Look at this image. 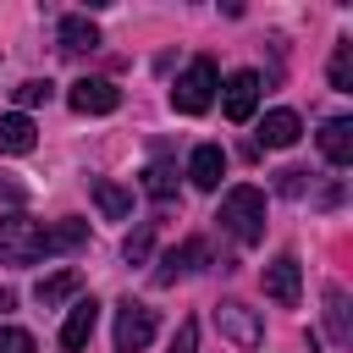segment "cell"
I'll use <instances>...</instances> for the list:
<instances>
[{"mask_svg":"<svg viewBox=\"0 0 353 353\" xmlns=\"http://www.w3.org/2000/svg\"><path fill=\"white\" fill-rule=\"evenodd\" d=\"M11 303H17V298H11V292H6V287H0V314H6V309H11Z\"/></svg>","mask_w":353,"mask_h":353,"instance_id":"28","label":"cell"},{"mask_svg":"<svg viewBox=\"0 0 353 353\" xmlns=\"http://www.w3.org/2000/svg\"><path fill=\"white\" fill-rule=\"evenodd\" d=\"M0 353H39V342L22 325H0Z\"/></svg>","mask_w":353,"mask_h":353,"instance_id":"24","label":"cell"},{"mask_svg":"<svg viewBox=\"0 0 353 353\" xmlns=\"http://www.w3.org/2000/svg\"><path fill=\"white\" fill-rule=\"evenodd\" d=\"M149 342H154V309L127 298L116 309V353H143Z\"/></svg>","mask_w":353,"mask_h":353,"instance_id":"4","label":"cell"},{"mask_svg":"<svg viewBox=\"0 0 353 353\" xmlns=\"http://www.w3.org/2000/svg\"><path fill=\"white\" fill-rule=\"evenodd\" d=\"M22 199H28V188H22L11 171H0V204H22Z\"/></svg>","mask_w":353,"mask_h":353,"instance_id":"27","label":"cell"},{"mask_svg":"<svg viewBox=\"0 0 353 353\" xmlns=\"http://www.w3.org/2000/svg\"><path fill=\"white\" fill-rule=\"evenodd\" d=\"M331 88H336V94H353V44H347V39H342L336 55H331Z\"/></svg>","mask_w":353,"mask_h":353,"instance_id":"21","label":"cell"},{"mask_svg":"<svg viewBox=\"0 0 353 353\" xmlns=\"http://www.w3.org/2000/svg\"><path fill=\"white\" fill-rule=\"evenodd\" d=\"M215 325H221V336H226V342H237V347H259V342H265L259 314H254L248 303H237V298L215 303Z\"/></svg>","mask_w":353,"mask_h":353,"instance_id":"7","label":"cell"},{"mask_svg":"<svg viewBox=\"0 0 353 353\" xmlns=\"http://www.w3.org/2000/svg\"><path fill=\"white\" fill-rule=\"evenodd\" d=\"M204 259H210V248H204V237H188L182 248H171V254L160 259V270H154V281H160V287H171L176 276H188V270H204Z\"/></svg>","mask_w":353,"mask_h":353,"instance_id":"10","label":"cell"},{"mask_svg":"<svg viewBox=\"0 0 353 353\" xmlns=\"http://www.w3.org/2000/svg\"><path fill=\"white\" fill-rule=\"evenodd\" d=\"M149 243H154V221H143V226H138V232H132V237L121 243L127 265H143V259H149Z\"/></svg>","mask_w":353,"mask_h":353,"instance_id":"23","label":"cell"},{"mask_svg":"<svg viewBox=\"0 0 353 353\" xmlns=\"http://www.w3.org/2000/svg\"><path fill=\"white\" fill-rule=\"evenodd\" d=\"M320 154H325L331 165H353V121H347V116H331V121L320 127Z\"/></svg>","mask_w":353,"mask_h":353,"instance_id":"13","label":"cell"},{"mask_svg":"<svg viewBox=\"0 0 353 353\" xmlns=\"http://www.w3.org/2000/svg\"><path fill=\"white\" fill-rule=\"evenodd\" d=\"M171 353H199V320H182V325H176Z\"/></svg>","mask_w":353,"mask_h":353,"instance_id":"25","label":"cell"},{"mask_svg":"<svg viewBox=\"0 0 353 353\" xmlns=\"http://www.w3.org/2000/svg\"><path fill=\"white\" fill-rule=\"evenodd\" d=\"M243 248H254L259 237H265V193L254 188V182H237V188H226V199H221V215H215Z\"/></svg>","mask_w":353,"mask_h":353,"instance_id":"1","label":"cell"},{"mask_svg":"<svg viewBox=\"0 0 353 353\" xmlns=\"http://www.w3.org/2000/svg\"><path fill=\"white\" fill-rule=\"evenodd\" d=\"M50 94H55V83H44V77H28V83H17V105H22V116H28L33 105H50Z\"/></svg>","mask_w":353,"mask_h":353,"instance_id":"22","label":"cell"},{"mask_svg":"<svg viewBox=\"0 0 353 353\" xmlns=\"http://www.w3.org/2000/svg\"><path fill=\"white\" fill-rule=\"evenodd\" d=\"M44 259V226L22 210L0 215V265H39Z\"/></svg>","mask_w":353,"mask_h":353,"instance_id":"2","label":"cell"},{"mask_svg":"<svg viewBox=\"0 0 353 353\" xmlns=\"http://www.w3.org/2000/svg\"><path fill=\"white\" fill-rule=\"evenodd\" d=\"M94 325H99V303H94V298H77V303L66 309L61 347H66V353H83V347H88V336H94Z\"/></svg>","mask_w":353,"mask_h":353,"instance_id":"9","label":"cell"},{"mask_svg":"<svg viewBox=\"0 0 353 353\" xmlns=\"http://www.w3.org/2000/svg\"><path fill=\"white\" fill-rule=\"evenodd\" d=\"M303 176H309V171H298V165H287V171H281V182H276V188H281V193H287V199H298V193H303V188H309V182H303Z\"/></svg>","mask_w":353,"mask_h":353,"instance_id":"26","label":"cell"},{"mask_svg":"<svg viewBox=\"0 0 353 353\" xmlns=\"http://www.w3.org/2000/svg\"><path fill=\"white\" fill-rule=\"evenodd\" d=\"M77 287H83V270H55V276H44V281L33 287V298H39L44 309H55V303H66Z\"/></svg>","mask_w":353,"mask_h":353,"instance_id":"16","label":"cell"},{"mask_svg":"<svg viewBox=\"0 0 353 353\" xmlns=\"http://www.w3.org/2000/svg\"><path fill=\"white\" fill-rule=\"evenodd\" d=\"M33 143H39V127H33V116H22V110L0 116V154H28Z\"/></svg>","mask_w":353,"mask_h":353,"instance_id":"14","label":"cell"},{"mask_svg":"<svg viewBox=\"0 0 353 353\" xmlns=\"http://www.w3.org/2000/svg\"><path fill=\"white\" fill-rule=\"evenodd\" d=\"M254 105H259V72L243 66V72H232L221 83V110H226V121H248Z\"/></svg>","mask_w":353,"mask_h":353,"instance_id":"8","label":"cell"},{"mask_svg":"<svg viewBox=\"0 0 353 353\" xmlns=\"http://www.w3.org/2000/svg\"><path fill=\"white\" fill-rule=\"evenodd\" d=\"M325 325H331V342L336 347L353 342V320H347V292L342 287H325Z\"/></svg>","mask_w":353,"mask_h":353,"instance_id":"17","label":"cell"},{"mask_svg":"<svg viewBox=\"0 0 353 353\" xmlns=\"http://www.w3.org/2000/svg\"><path fill=\"white\" fill-rule=\"evenodd\" d=\"M61 50H72V55H83V50H94L99 44V28L88 22V17H61Z\"/></svg>","mask_w":353,"mask_h":353,"instance_id":"18","label":"cell"},{"mask_svg":"<svg viewBox=\"0 0 353 353\" xmlns=\"http://www.w3.org/2000/svg\"><path fill=\"white\" fill-rule=\"evenodd\" d=\"M66 105H72L77 116H110V110L121 105V88H116L110 77H77V83L66 88Z\"/></svg>","mask_w":353,"mask_h":353,"instance_id":"5","label":"cell"},{"mask_svg":"<svg viewBox=\"0 0 353 353\" xmlns=\"http://www.w3.org/2000/svg\"><path fill=\"white\" fill-rule=\"evenodd\" d=\"M94 204H99L105 221H127L132 215V193L121 182H110V176H94Z\"/></svg>","mask_w":353,"mask_h":353,"instance_id":"15","label":"cell"},{"mask_svg":"<svg viewBox=\"0 0 353 353\" xmlns=\"http://www.w3.org/2000/svg\"><path fill=\"white\" fill-rule=\"evenodd\" d=\"M215 88H221V77H215V61H188V72L176 77V88H171V110L176 116H204L210 105H215Z\"/></svg>","mask_w":353,"mask_h":353,"instance_id":"3","label":"cell"},{"mask_svg":"<svg viewBox=\"0 0 353 353\" xmlns=\"http://www.w3.org/2000/svg\"><path fill=\"white\" fill-rule=\"evenodd\" d=\"M298 138H303L298 110H265V121H259V143L265 149H292Z\"/></svg>","mask_w":353,"mask_h":353,"instance_id":"12","label":"cell"},{"mask_svg":"<svg viewBox=\"0 0 353 353\" xmlns=\"http://www.w3.org/2000/svg\"><path fill=\"white\" fill-rule=\"evenodd\" d=\"M88 243V221H61V226H44V254H66V248H83Z\"/></svg>","mask_w":353,"mask_h":353,"instance_id":"20","label":"cell"},{"mask_svg":"<svg viewBox=\"0 0 353 353\" xmlns=\"http://www.w3.org/2000/svg\"><path fill=\"white\" fill-rule=\"evenodd\" d=\"M259 281H265V298H276L281 309H292L303 298V265H298V254H276Z\"/></svg>","mask_w":353,"mask_h":353,"instance_id":"6","label":"cell"},{"mask_svg":"<svg viewBox=\"0 0 353 353\" xmlns=\"http://www.w3.org/2000/svg\"><path fill=\"white\" fill-rule=\"evenodd\" d=\"M143 193H149L154 204H171V199H176V165H171V160H154V165L143 171Z\"/></svg>","mask_w":353,"mask_h":353,"instance_id":"19","label":"cell"},{"mask_svg":"<svg viewBox=\"0 0 353 353\" xmlns=\"http://www.w3.org/2000/svg\"><path fill=\"white\" fill-rule=\"evenodd\" d=\"M221 176H226V154H221V143H199L193 160H188V182L204 188V193H215Z\"/></svg>","mask_w":353,"mask_h":353,"instance_id":"11","label":"cell"}]
</instances>
